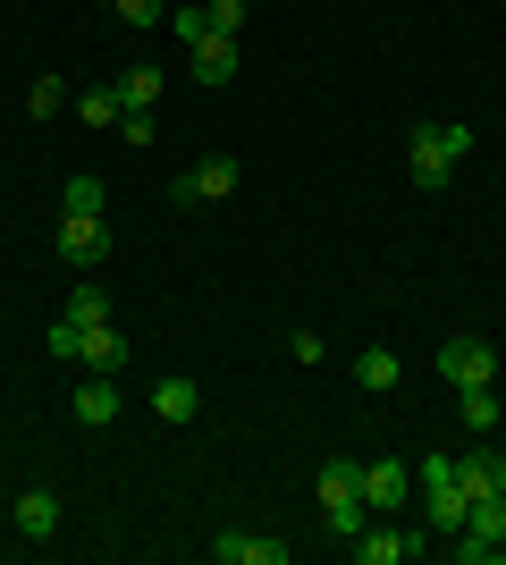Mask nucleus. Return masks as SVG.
Segmentation results:
<instances>
[{"mask_svg":"<svg viewBox=\"0 0 506 565\" xmlns=\"http://www.w3.org/2000/svg\"><path fill=\"white\" fill-rule=\"evenodd\" d=\"M413 498H422V523H431V532H464V515H473V490H464L456 456L413 465Z\"/></svg>","mask_w":506,"mask_h":565,"instance_id":"f257e3e1","label":"nucleus"},{"mask_svg":"<svg viewBox=\"0 0 506 565\" xmlns=\"http://www.w3.org/2000/svg\"><path fill=\"white\" fill-rule=\"evenodd\" d=\"M464 152H473V136H464V127H439V118H431V127H413V136H406V178H413L422 194H439L448 178H456Z\"/></svg>","mask_w":506,"mask_h":565,"instance_id":"f03ea898","label":"nucleus"},{"mask_svg":"<svg viewBox=\"0 0 506 565\" xmlns=\"http://www.w3.org/2000/svg\"><path fill=\"white\" fill-rule=\"evenodd\" d=\"M321 523H330V541H355L363 523H372V507H363V465H321Z\"/></svg>","mask_w":506,"mask_h":565,"instance_id":"7ed1b4c3","label":"nucleus"},{"mask_svg":"<svg viewBox=\"0 0 506 565\" xmlns=\"http://www.w3.org/2000/svg\"><path fill=\"white\" fill-rule=\"evenodd\" d=\"M51 254L76 262V270H94V262H110V228H101L94 212H60V236H51Z\"/></svg>","mask_w":506,"mask_h":565,"instance_id":"20e7f679","label":"nucleus"},{"mask_svg":"<svg viewBox=\"0 0 506 565\" xmlns=\"http://www.w3.org/2000/svg\"><path fill=\"white\" fill-rule=\"evenodd\" d=\"M439 380H448V388H489V380H498V354H489L482 338H448V347H439Z\"/></svg>","mask_w":506,"mask_h":565,"instance_id":"39448f33","label":"nucleus"},{"mask_svg":"<svg viewBox=\"0 0 506 565\" xmlns=\"http://www.w3.org/2000/svg\"><path fill=\"white\" fill-rule=\"evenodd\" d=\"M219 194H237V161H228V152H212V161L177 169V186H169V203H219Z\"/></svg>","mask_w":506,"mask_h":565,"instance_id":"423d86ee","label":"nucleus"},{"mask_svg":"<svg viewBox=\"0 0 506 565\" xmlns=\"http://www.w3.org/2000/svg\"><path fill=\"white\" fill-rule=\"evenodd\" d=\"M346 548H355V565H406V557H413L422 541H406V532H397V523L380 515V523H363V532H355Z\"/></svg>","mask_w":506,"mask_h":565,"instance_id":"0eeeda50","label":"nucleus"},{"mask_svg":"<svg viewBox=\"0 0 506 565\" xmlns=\"http://www.w3.org/2000/svg\"><path fill=\"white\" fill-rule=\"evenodd\" d=\"M68 414L85 430H101V423H119V372H85V388L68 397Z\"/></svg>","mask_w":506,"mask_h":565,"instance_id":"6e6552de","label":"nucleus"},{"mask_svg":"<svg viewBox=\"0 0 506 565\" xmlns=\"http://www.w3.org/2000/svg\"><path fill=\"white\" fill-rule=\"evenodd\" d=\"M413 498V465H363V507L372 515H397Z\"/></svg>","mask_w":506,"mask_h":565,"instance_id":"1a4fd4ad","label":"nucleus"},{"mask_svg":"<svg viewBox=\"0 0 506 565\" xmlns=\"http://www.w3.org/2000/svg\"><path fill=\"white\" fill-rule=\"evenodd\" d=\"M212 557H219V565H288L295 548H288V541H254V532H219Z\"/></svg>","mask_w":506,"mask_h":565,"instance_id":"9d476101","label":"nucleus"},{"mask_svg":"<svg viewBox=\"0 0 506 565\" xmlns=\"http://www.w3.org/2000/svg\"><path fill=\"white\" fill-rule=\"evenodd\" d=\"M186 68L203 76V85H228V76H237V34H203V43H186Z\"/></svg>","mask_w":506,"mask_h":565,"instance_id":"9b49d317","label":"nucleus"},{"mask_svg":"<svg viewBox=\"0 0 506 565\" xmlns=\"http://www.w3.org/2000/svg\"><path fill=\"white\" fill-rule=\"evenodd\" d=\"M76 363H85V372H119V363H127L119 321H94V330H76Z\"/></svg>","mask_w":506,"mask_h":565,"instance_id":"f8f14e48","label":"nucleus"},{"mask_svg":"<svg viewBox=\"0 0 506 565\" xmlns=\"http://www.w3.org/2000/svg\"><path fill=\"white\" fill-rule=\"evenodd\" d=\"M456 472H464V490H473V498H498L506 490V456H489V448L456 456Z\"/></svg>","mask_w":506,"mask_h":565,"instance_id":"ddd939ff","label":"nucleus"},{"mask_svg":"<svg viewBox=\"0 0 506 565\" xmlns=\"http://www.w3.org/2000/svg\"><path fill=\"white\" fill-rule=\"evenodd\" d=\"M18 532H25V541H51V532H60V498H51V490H25L18 498Z\"/></svg>","mask_w":506,"mask_h":565,"instance_id":"4468645a","label":"nucleus"},{"mask_svg":"<svg viewBox=\"0 0 506 565\" xmlns=\"http://www.w3.org/2000/svg\"><path fill=\"white\" fill-rule=\"evenodd\" d=\"M464 532H473V541H489L506 557V490L498 498H473V515H464Z\"/></svg>","mask_w":506,"mask_h":565,"instance_id":"2eb2a0df","label":"nucleus"},{"mask_svg":"<svg viewBox=\"0 0 506 565\" xmlns=\"http://www.w3.org/2000/svg\"><path fill=\"white\" fill-rule=\"evenodd\" d=\"M60 312H68L76 330H94V321H119V312H110V296H101L94 279H76V287H68V305H60Z\"/></svg>","mask_w":506,"mask_h":565,"instance_id":"dca6fc26","label":"nucleus"},{"mask_svg":"<svg viewBox=\"0 0 506 565\" xmlns=\"http://www.w3.org/2000/svg\"><path fill=\"white\" fill-rule=\"evenodd\" d=\"M194 380H161V388H152V414H161V423H194Z\"/></svg>","mask_w":506,"mask_h":565,"instance_id":"f3484780","label":"nucleus"},{"mask_svg":"<svg viewBox=\"0 0 506 565\" xmlns=\"http://www.w3.org/2000/svg\"><path fill=\"white\" fill-rule=\"evenodd\" d=\"M397 372H406V363H397L388 347H363L355 354V380H363V388H397Z\"/></svg>","mask_w":506,"mask_h":565,"instance_id":"a211bd4d","label":"nucleus"},{"mask_svg":"<svg viewBox=\"0 0 506 565\" xmlns=\"http://www.w3.org/2000/svg\"><path fill=\"white\" fill-rule=\"evenodd\" d=\"M161 102V68H127L119 76V110H152Z\"/></svg>","mask_w":506,"mask_h":565,"instance_id":"6ab92c4d","label":"nucleus"},{"mask_svg":"<svg viewBox=\"0 0 506 565\" xmlns=\"http://www.w3.org/2000/svg\"><path fill=\"white\" fill-rule=\"evenodd\" d=\"M76 118H85V127H119V85H94V94H76Z\"/></svg>","mask_w":506,"mask_h":565,"instance_id":"aec40b11","label":"nucleus"},{"mask_svg":"<svg viewBox=\"0 0 506 565\" xmlns=\"http://www.w3.org/2000/svg\"><path fill=\"white\" fill-rule=\"evenodd\" d=\"M25 110L34 118H60V110H76V94H68V76H43L34 94H25Z\"/></svg>","mask_w":506,"mask_h":565,"instance_id":"412c9836","label":"nucleus"},{"mask_svg":"<svg viewBox=\"0 0 506 565\" xmlns=\"http://www.w3.org/2000/svg\"><path fill=\"white\" fill-rule=\"evenodd\" d=\"M169 34H177V43H203V34H212V9H203V0H177V9H169Z\"/></svg>","mask_w":506,"mask_h":565,"instance_id":"4be33fe9","label":"nucleus"},{"mask_svg":"<svg viewBox=\"0 0 506 565\" xmlns=\"http://www.w3.org/2000/svg\"><path fill=\"white\" fill-rule=\"evenodd\" d=\"M101 203H110V194H101V178H68V186H60V212H94V220H101Z\"/></svg>","mask_w":506,"mask_h":565,"instance_id":"5701e85b","label":"nucleus"},{"mask_svg":"<svg viewBox=\"0 0 506 565\" xmlns=\"http://www.w3.org/2000/svg\"><path fill=\"white\" fill-rule=\"evenodd\" d=\"M456 405H464V423H473V430L498 423V388H456Z\"/></svg>","mask_w":506,"mask_h":565,"instance_id":"b1692460","label":"nucleus"},{"mask_svg":"<svg viewBox=\"0 0 506 565\" xmlns=\"http://www.w3.org/2000/svg\"><path fill=\"white\" fill-rule=\"evenodd\" d=\"M101 9H119L127 25H169V0H101Z\"/></svg>","mask_w":506,"mask_h":565,"instance_id":"393cba45","label":"nucleus"},{"mask_svg":"<svg viewBox=\"0 0 506 565\" xmlns=\"http://www.w3.org/2000/svg\"><path fill=\"white\" fill-rule=\"evenodd\" d=\"M51 363H76V321H68V312L51 321Z\"/></svg>","mask_w":506,"mask_h":565,"instance_id":"a878e982","label":"nucleus"},{"mask_svg":"<svg viewBox=\"0 0 506 565\" xmlns=\"http://www.w3.org/2000/svg\"><path fill=\"white\" fill-rule=\"evenodd\" d=\"M203 9H212V34H237L245 25V0H203Z\"/></svg>","mask_w":506,"mask_h":565,"instance_id":"bb28decb","label":"nucleus"},{"mask_svg":"<svg viewBox=\"0 0 506 565\" xmlns=\"http://www.w3.org/2000/svg\"><path fill=\"white\" fill-rule=\"evenodd\" d=\"M119 136H127V143H152L161 127H152V110H119Z\"/></svg>","mask_w":506,"mask_h":565,"instance_id":"cd10ccee","label":"nucleus"}]
</instances>
